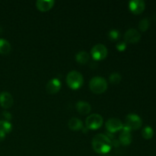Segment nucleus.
<instances>
[{"mask_svg":"<svg viewBox=\"0 0 156 156\" xmlns=\"http://www.w3.org/2000/svg\"><path fill=\"white\" fill-rule=\"evenodd\" d=\"M92 147L96 152L100 154H107L112 148V142L109 137L102 133L94 136L91 141Z\"/></svg>","mask_w":156,"mask_h":156,"instance_id":"f257e3e1","label":"nucleus"},{"mask_svg":"<svg viewBox=\"0 0 156 156\" xmlns=\"http://www.w3.org/2000/svg\"><path fill=\"white\" fill-rule=\"evenodd\" d=\"M89 88L94 93L100 94L106 91L108 88V82L104 77L94 76L90 80Z\"/></svg>","mask_w":156,"mask_h":156,"instance_id":"f03ea898","label":"nucleus"},{"mask_svg":"<svg viewBox=\"0 0 156 156\" xmlns=\"http://www.w3.org/2000/svg\"><path fill=\"white\" fill-rule=\"evenodd\" d=\"M84 82L83 76L76 70L70 71L66 76V82L69 86L73 89H77L82 85Z\"/></svg>","mask_w":156,"mask_h":156,"instance_id":"7ed1b4c3","label":"nucleus"},{"mask_svg":"<svg viewBox=\"0 0 156 156\" xmlns=\"http://www.w3.org/2000/svg\"><path fill=\"white\" fill-rule=\"evenodd\" d=\"M143 125V120L140 116L135 114H129L126 117L125 126H127L131 130L140 129Z\"/></svg>","mask_w":156,"mask_h":156,"instance_id":"20e7f679","label":"nucleus"},{"mask_svg":"<svg viewBox=\"0 0 156 156\" xmlns=\"http://www.w3.org/2000/svg\"><path fill=\"white\" fill-rule=\"evenodd\" d=\"M103 117L98 114H92L88 116L85 120V125L87 128L91 129H96L101 127L103 123Z\"/></svg>","mask_w":156,"mask_h":156,"instance_id":"39448f33","label":"nucleus"},{"mask_svg":"<svg viewBox=\"0 0 156 156\" xmlns=\"http://www.w3.org/2000/svg\"><path fill=\"white\" fill-rule=\"evenodd\" d=\"M91 54L96 60H101L105 59L108 55V49L104 44H95L91 50Z\"/></svg>","mask_w":156,"mask_h":156,"instance_id":"423d86ee","label":"nucleus"},{"mask_svg":"<svg viewBox=\"0 0 156 156\" xmlns=\"http://www.w3.org/2000/svg\"><path fill=\"white\" fill-rule=\"evenodd\" d=\"M141 38V34L135 28L128 29L124 34V42L129 44L137 43Z\"/></svg>","mask_w":156,"mask_h":156,"instance_id":"0eeeda50","label":"nucleus"},{"mask_svg":"<svg viewBox=\"0 0 156 156\" xmlns=\"http://www.w3.org/2000/svg\"><path fill=\"white\" fill-rule=\"evenodd\" d=\"M123 124L118 118H110L106 122V128L109 132L116 133L121 130Z\"/></svg>","mask_w":156,"mask_h":156,"instance_id":"6e6552de","label":"nucleus"},{"mask_svg":"<svg viewBox=\"0 0 156 156\" xmlns=\"http://www.w3.org/2000/svg\"><path fill=\"white\" fill-rule=\"evenodd\" d=\"M119 140L120 143L124 146L130 144L132 142V136H131V129H129L127 126L123 125L121 129L120 135H119Z\"/></svg>","mask_w":156,"mask_h":156,"instance_id":"1a4fd4ad","label":"nucleus"},{"mask_svg":"<svg viewBox=\"0 0 156 156\" xmlns=\"http://www.w3.org/2000/svg\"><path fill=\"white\" fill-rule=\"evenodd\" d=\"M14 99L12 94L8 91H2L0 93V105L2 108H11L13 105Z\"/></svg>","mask_w":156,"mask_h":156,"instance_id":"9d476101","label":"nucleus"},{"mask_svg":"<svg viewBox=\"0 0 156 156\" xmlns=\"http://www.w3.org/2000/svg\"><path fill=\"white\" fill-rule=\"evenodd\" d=\"M61 81L57 78H53L47 82L46 85V91L50 94H55L61 88Z\"/></svg>","mask_w":156,"mask_h":156,"instance_id":"9b49d317","label":"nucleus"},{"mask_svg":"<svg viewBox=\"0 0 156 156\" xmlns=\"http://www.w3.org/2000/svg\"><path fill=\"white\" fill-rule=\"evenodd\" d=\"M129 7L133 13L140 14L144 11L146 4L143 0H132L129 2Z\"/></svg>","mask_w":156,"mask_h":156,"instance_id":"f8f14e48","label":"nucleus"},{"mask_svg":"<svg viewBox=\"0 0 156 156\" xmlns=\"http://www.w3.org/2000/svg\"><path fill=\"white\" fill-rule=\"evenodd\" d=\"M76 110L81 114H88L91 111V106L88 102L85 101H79L76 103Z\"/></svg>","mask_w":156,"mask_h":156,"instance_id":"ddd939ff","label":"nucleus"},{"mask_svg":"<svg viewBox=\"0 0 156 156\" xmlns=\"http://www.w3.org/2000/svg\"><path fill=\"white\" fill-rule=\"evenodd\" d=\"M54 3L55 2L53 0H37L36 2V5L39 10L46 12L51 9Z\"/></svg>","mask_w":156,"mask_h":156,"instance_id":"4468645a","label":"nucleus"},{"mask_svg":"<svg viewBox=\"0 0 156 156\" xmlns=\"http://www.w3.org/2000/svg\"><path fill=\"white\" fill-rule=\"evenodd\" d=\"M69 127L73 130H79L83 128V123L77 117H72L68 122Z\"/></svg>","mask_w":156,"mask_h":156,"instance_id":"2eb2a0df","label":"nucleus"},{"mask_svg":"<svg viewBox=\"0 0 156 156\" xmlns=\"http://www.w3.org/2000/svg\"><path fill=\"white\" fill-rule=\"evenodd\" d=\"M11 44L7 40L0 38V53L2 54H8L11 51Z\"/></svg>","mask_w":156,"mask_h":156,"instance_id":"dca6fc26","label":"nucleus"},{"mask_svg":"<svg viewBox=\"0 0 156 156\" xmlns=\"http://www.w3.org/2000/svg\"><path fill=\"white\" fill-rule=\"evenodd\" d=\"M76 59L77 60V62H79V63L85 64L86 62H88V61L89 60L90 56L86 51L82 50V51H80L76 53Z\"/></svg>","mask_w":156,"mask_h":156,"instance_id":"f3484780","label":"nucleus"},{"mask_svg":"<svg viewBox=\"0 0 156 156\" xmlns=\"http://www.w3.org/2000/svg\"><path fill=\"white\" fill-rule=\"evenodd\" d=\"M12 125L9 120H0V131H2L5 133L12 131Z\"/></svg>","mask_w":156,"mask_h":156,"instance_id":"a211bd4d","label":"nucleus"},{"mask_svg":"<svg viewBox=\"0 0 156 156\" xmlns=\"http://www.w3.org/2000/svg\"><path fill=\"white\" fill-rule=\"evenodd\" d=\"M154 135V131L151 126H145L143 129H142V136L146 140H149V139L152 138Z\"/></svg>","mask_w":156,"mask_h":156,"instance_id":"6ab92c4d","label":"nucleus"},{"mask_svg":"<svg viewBox=\"0 0 156 156\" xmlns=\"http://www.w3.org/2000/svg\"><path fill=\"white\" fill-rule=\"evenodd\" d=\"M121 75L118 73H113L109 76V81L112 84H118L121 81Z\"/></svg>","mask_w":156,"mask_h":156,"instance_id":"aec40b11","label":"nucleus"},{"mask_svg":"<svg viewBox=\"0 0 156 156\" xmlns=\"http://www.w3.org/2000/svg\"><path fill=\"white\" fill-rule=\"evenodd\" d=\"M149 27V21L148 18H143L139 23V28L141 31H146Z\"/></svg>","mask_w":156,"mask_h":156,"instance_id":"412c9836","label":"nucleus"},{"mask_svg":"<svg viewBox=\"0 0 156 156\" xmlns=\"http://www.w3.org/2000/svg\"><path fill=\"white\" fill-rule=\"evenodd\" d=\"M108 35L111 41H116L118 39L119 36H120V32L117 29H111L108 33Z\"/></svg>","mask_w":156,"mask_h":156,"instance_id":"4be33fe9","label":"nucleus"},{"mask_svg":"<svg viewBox=\"0 0 156 156\" xmlns=\"http://www.w3.org/2000/svg\"><path fill=\"white\" fill-rule=\"evenodd\" d=\"M116 47H117V49L118 50H120V51H123V50H124L125 49H126V44L124 42V41H120V42L117 43Z\"/></svg>","mask_w":156,"mask_h":156,"instance_id":"5701e85b","label":"nucleus"},{"mask_svg":"<svg viewBox=\"0 0 156 156\" xmlns=\"http://www.w3.org/2000/svg\"><path fill=\"white\" fill-rule=\"evenodd\" d=\"M2 114H3V116H4V117L7 119V120H10V119H12V114H11L9 112H8V111H3Z\"/></svg>","mask_w":156,"mask_h":156,"instance_id":"b1692460","label":"nucleus"},{"mask_svg":"<svg viewBox=\"0 0 156 156\" xmlns=\"http://www.w3.org/2000/svg\"><path fill=\"white\" fill-rule=\"evenodd\" d=\"M5 138V133L2 131H0V141H2Z\"/></svg>","mask_w":156,"mask_h":156,"instance_id":"393cba45","label":"nucleus"},{"mask_svg":"<svg viewBox=\"0 0 156 156\" xmlns=\"http://www.w3.org/2000/svg\"><path fill=\"white\" fill-rule=\"evenodd\" d=\"M101 156H111V155H107V154H105V155H101Z\"/></svg>","mask_w":156,"mask_h":156,"instance_id":"a878e982","label":"nucleus"}]
</instances>
